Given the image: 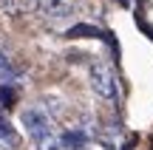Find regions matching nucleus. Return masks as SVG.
Listing matches in <instances>:
<instances>
[{"label":"nucleus","instance_id":"obj_1","mask_svg":"<svg viewBox=\"0 0 153 150\" xmlns=\"http://www.w3.org/2000/svg\"><path fill=\"white\" fill-rule=\"evenodd\" d=\"M20 122H23V128H26V133L40 145V150H57L60 142L54 139V122H51V116H45V111H40V108H26Z\"/></svg>","mask_w":153,"mask_h":150},{"label":"nucleus","instance_id":"obj_2","mask_svg":"<svg viewBox=\"0 0 153 150\" xmlns=\"http://www.w3.org/2000/svg\"><path fill=\"white\" fill-rule=\"evenodd\" d=\"M88 82H91V91L99 96V99L116 102V96H119V91H116V77L111 74L108 65H91Z\"/></svg>","mask_w":153,"mask_h":150},{"label":"nucleus","instance_id":"obj_3","mask_svg":"<svg viewBox=\"0 0 153 150\" xmlns=\"http://www.w3.org/2000/svg\"><path fill=\"white\" fill-rule=\"evenodd\" d=\"M40 11H43L48 20H65L76 9H74V0H43V3H40Z\"/></svg>","mask_w":153,"mask_h":150},{"label":"nucleus","instance_id":"obj_4","mask_svg":"<svg viewBox=\"0 0 153 150\" xmlns=\"http://www.w3.org/2000/svg\"><path fill=\"white\" fill-rule=\"evenodd\" d=\"M85 142H88V136L82 133V130H68V133H62L60 147L62 150H82V147H85Z\"/></svg>","mask_w":153,"mask_h":150},{"label":"nucleus","instance_id":"obj_5","mask_svg":"<svg viewBox=\"0 0 153 150\" xmlns=\"http://www.w3.org/2000/svg\"><path fill=\"white\" fill-rule=\"evenodd\" d=\"M65 34H68V37H105V31H102V28H97V26H88V23L71 26Z\"/></svg>","mask_w":153,"mask_h":150},{"label":"nucleus","instance_id":"obj_6","mask_svg":"<svg viewBox=\"0 0 153 150\" xmlns=\"http://www.w3.org/2000/svg\"><path fill=\"white\" fill-rule=\"evenodd\" d=\"M0 6L9 11H28V9H40V0H0Z\"/></svg>","mask_w":153,"mask_h":150},{"label":"nucleus","instance_id":"obj_7","mask_svg":"<svg viewBox=\"0 0 153 150\" xmlns=\"http://www.w3.org/2000/svg\"><path fill=\"white\" fill-rule=\"evenodd\" d=\"M11 105H14V88L6 82L0 85V108H11Z\"/></svg>","mask_w":153,"mask_h":150},{"label":"nucleus","instance_id":"obj_8","mask_svg":"<svg viewBox=\"0 0 153 150\" xmlns=\"http://www.w3.org/2000/svg\"><path fill=\"white\" fill-rule=\"evenodd\" d=\"M11 77H14V74H11V62H9V57L0 51V79H6V82H9Z\"/></svg>","mask_w":153,"mask_h":150}]
</instances>
